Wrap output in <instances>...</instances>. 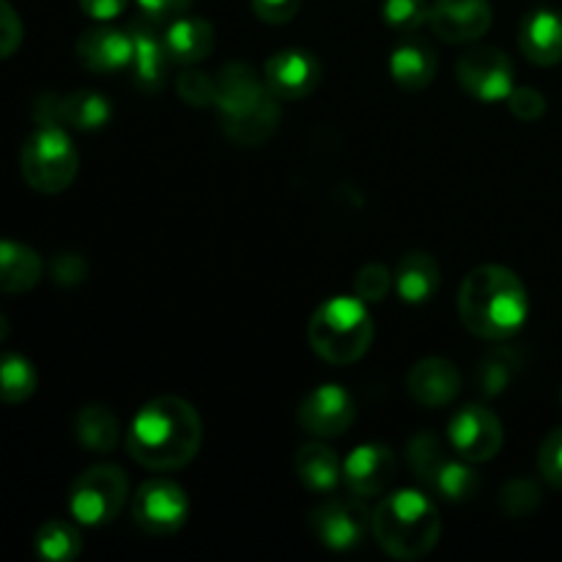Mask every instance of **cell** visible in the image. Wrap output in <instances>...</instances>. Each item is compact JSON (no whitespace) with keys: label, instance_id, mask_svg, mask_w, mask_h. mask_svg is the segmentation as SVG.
<instances>
[{"label":"cell","instance_id":"6da1fadb","mask_svg":"<svg viewBox=\"0 0 562 562\" xmlns=\"http://www.w3.org/2000/svg\"><path fill=\"white\" fill-rule=\"evenodd\" d=\"M201 437L203 426L195 406L179 395H159L135 415L126 434V450L146 470L173 472L195 459Z\"/></svg>","mask_w":562,"mask_h":562},{"label":"cell","instance_id":"7a4b0ae2","mask_svg":"<svg viewBox=\"0 0 562 562\" xmlns=\"http://www.w3.org/2000/svg\"><path fill=\"white\" fill-rule=\"evenodd\" d=\"M527 313V289L510 269L486 263L472 269L461 283L459 316L477 338L505 344L525 327Z\"/></svg>","mask_w":562,"mask_h":562},{"label":"cell","instance_id":"3957f363","mask_svg":"<svg viewBox=\"0 0 562 562\" xmlns=\"http://www.w3.org/2000/svg\"><path fill=\"white\" fill-rule=\"evenodd\" d=\"M220 126L236 146H258L274 132L280 119L278 97L247 64H225L217 71Z\"/></svg>","mask_w":562,"mask_h":562},{"label":"cell","instance_id":"277c9868","mask_svg":"<svg viewBox=\"0 0 562 562\" xmlns=\"http://www.w3.org/2000/svg\"><path fill=\"white\" fill-rule=\"evenodd\" d=\"M371 532L379 549L393 560H420L437 547L442 521L428 494L401 488L373 508Z\"/></svg>","mask_w":562,"mask_h":562},{"label":"cell","instance_id":"5b68a950","mask_svg":"<svg viewBox=\"0 0 562 562\" xmlns=\"http://www.w3.org/2000/svg\"><path fill=\"white\" fill-rule=\"evenodd\" d=\"M311 349L329 366L362 360L373 340V318L360 296H333L307 322Z\"/></svg>","mask_w":562,"mask_h":562},{"label":"cell","instance_id":"8992f818","mask_svg":"<svg viewBox=\"0 0 562 562\" xmlns=\"http://www.w3.org/2000/svg\"><path fill=\"white\" fill-rule=\"evenodd\" d=\"M77 168H80V154L64 126H38L22 146V176L33 190L44 195H58L69 190Z\"/></svg>","mask_w":562,"mask_h":562},{"label":"cell","instance_id":"52a82bcc","mask_svg":"<svg viewBox=\"0 0 562 562\" xmlns=\"http://www.w3.org/2000/svg\"><path fill=\"white\" fill-rule=\"evenodd\" d=\"M130 481L115 464H93L69 488V514L86 527H104L124 510Z\"/></svg>","mask_w":562,"mask_h":562},{"label":"cell","instance_id":"ba28073f","mask_svg":"<svg viewBox=\"0 0 562 562\" xmlns=\"http://www.w3.org/2000/svg\"><path fill=\"white\" fill-rule=\"evenodd\" d=\"M190 499L179 483L168 477H151L132 497V519L146 536L168 538L184 527Z\"/></svg>","mask_w":562,"mask_h":562},{"label":"cell","instance_id":"9c48e42d","mask_svg":"<svg viewBox=\"0 0 562 562\" xmlns=\"http://www.w3.org/2000/svg\"><path fill=\"white\" fill-rule=\"evenodd\" d=\"M33 119L38 126H64V130L97 132L113 119V104L104 93L71 91V93H42L33 102Z\"/></svg>","mask_w":562,"mask_h":562},{"label":"cell","instance_id":"30bf717a","mask_svg":"<svg viewBox=\"0 0 562 562\" xmlns=\"http://www.w3.org/2000/svg\"><path fill=\"white\" fill-rule=\"evenodd\" d=\"M307 525L327 549L349 552L360 547L371 532V514L360 503V497H329L307 514Z\"/></svg>","mask_w":562,"mask_h":562},{"label":"cell","instance_id":"8fae6325","mask_svg":"<svg viewBox=\"0 0 562 562\" xmlns=\"http://www.w3.org/2000/svg\"><path fill=\"white\" fill-rule=\"evenodd\" d=\"M456 77L477 102H503L514 91V64L497 47L467 49L456 64Z\"/></svg>","mask_w":562,"mask_h":562},{"label":"cell","instance_id":"7c38bea8","mask_svg":"<svg viewBox=\"0 0 562 562\" xmlns=\"http://www.w3.org/2000/svg\"><path fill=\"white\" fill-rule=\"evenodd\" d=\"M450 448L459 453V459L470 461V464H483L492 461L499 453L505 442V431L499 417L486 406H464L456 412L448 428Z\"/></svg>","mask_w":562,"mask_h":562},{"label":"cell","instance_id":"4fadbf2b","mask_svg":"<svg viewBox=\"0 0 562 562\" xmlns=\"http://www.w3.org/2000/svg\"><path fill=\"white\" fill-rule=\"evenodd\" d=\"M355 398L340 384H318L302 398L300 412H296L300 426L316 439L344 437L355 426Z\"/></svg>","mask_w":562,"mask_h":562},{"label":"cell","instance_id":"5bb4252c","mask_svg":"<svg viewBox=\"0 0 562 562\" xmlns=\"http://www.w3.org/2000/svg\"><path fill=\"white\" fill-rule=\"evenodd\" d=\"M263 82L269 91L285 102L311 97L322 82V64L307 49H280L263 66Z\"/></svg>","mask_w":562,"mask_h":562},{"label":"cell","instance_id":"9a60e30c","mask_svg":"<svg viewBox=\"0 0 562 562\" xmlns=\"http://www.w3.org/2000/svg\"><path fill=\"white\" fill-rule=\"evenodd\" d=\"M428 22L442 42H475L492 27V5L488 0H437Z\"/></svg>","mask_w":562,"mask_h":562},{"label":"cell","instance_id":"2e32d148","mask_svg":"<svg viewBox=\"0 0 562 562\" xmlns=\"http://www.w3.org/2000/svg\"><path fill=\"white\" fill-rule=\"evenodd\" d=\"M395 477L393 450L379 442L357 445L344 461V481L355 497H379Z\"/></svg>","mask_w":562,"mask_h":562},{"label":"cell","instance_id":"e0dca14e","mask_svg":"<svg viewBox=\"0 0 562 562\" xmlns=\"http://www.w3.org/2000/svg\"><path fill=\"white\" fill-rule=\"evenodd\" d=\"M154 25L157 22L151 20H135L130 25L132 71H135V82L143 91H159L168 80L170 64H173L165 36H159Z\"/></svg>","mask_w":562,"mask_h":562},{"label":"cell","instance_id":"ac0fdd59","mask_svg":"<svg viewBox=\"0 0 562 562\" xmlns=\"http://www.w3.org/2000/svg\"><path fill=\"white\" fill-rule=\"evenodd\" d=\"M406 390L426 409H442L461 393L459 368L442 357H426L406 376Z\"/></svg>","mask_w":562,"mask_h":562},{"label":"cell","instance_id":"d6986e66","mask_svg":"<svg viewBox=\"0 0 562 562\" xmlns=\"http://www.w3.org/2000/svg\"><path fill=\"white\" fill-rule=\"evenodd\" d=\"M80 64L91 71H119L132 66V36L130 31L99 25L80 33L75 44Z\"/></svg>","mask_w":562,"mask_h":562},{"label":"cell","instance_id":"ffe728a7","mask_svg":"<svg viewBox=\"0 0 562 562\" xmlns=\"http://www.w3.org/2000/svg\"><path fill=\"white\" fill-rule=\"evenodd\" d=\"M519 47L536 66H558L562 60V11H530L519 25Z\"/></svg>","mask_w":562,"mask_h":562},{"label":"cell","instance_id":"44dd1931","mask_svg":"<svg viewBox=\"0 0 562 562\" xmlns=\"http://www.w3.org/2000/svg\"><path fill=\"white\" fill-rule=\"evenodd\" d=\"M165 44L173 64L190 66L212 55L217 36H214V27L201 16H179L165 27Z\"/></svg>","mask_w":562,"mask_h":562},{"label":"cell","instance_id":"7402d4cb","mask_svg":"<svg viewBox=\"0 0 562 562\" xmlns=\"http://www.w3.org/2000/svg\"><path fill=\"white\" fill-rule=\"evenodd\" d=\"M437 53L426 42L404 38L390 53V75L404 91H423L437 77Z\"/></svg>","mask_w":562,"mask_h":562},{"label":"cell","instance_id":"603a6c76","mask_svg":"<svg viewBox=\"0 0 562 562\" xmlns=\"http://www.w3.org/2000/svg\"><path fill=\"white\" fill-rule=\"evenodd\" d=\"M395 291L406 305H423L439 291V263L431 252L412 250L395 267Z\"/></svg>","mask_w":562,"mask_h":562},{"label":"cell","instance_id":"cb8c5ba5","mask_svg":"<svg viewBox=\"0 0 562 562\" xmlns=\"http://www.w3.org/2000/svg\"><path fill=\"white\" fill-rule=\"evenodd\" d=\"M44 274V261L22 241L0 239V294H25L36 289Z\"/></svg>","mask_w":562,"mask_h":562},{"label":"cell","instance_id":"d4e9b609","mask_svg":"<svg viewBox=\"0 0 562 562\" xmlns=\"http://www.w3.org/2000/svg\"><path fill=\"white\" fill-rule=\"evenodd\" d=\"M294 470H296V477L302 481V486H307L316 494L333 492V488L338 486L340 475H344L335 450L322 442L302 445V448L296 450Z\"/></svg>","mask_w":562,"mask_h":562},{"label":"cell","instance_id":"484cf974","mask_svg":"<svg viewBox=\"0 0 562 562\" xmlns=\"http://www.w3.org/2000/svg\"><path fill=\"white\" fill-rule=\"evenodd\" d=\"M119 420H115V415L108 406L88 404L77 412L75 437L80 442V448H86L88 453H113L115 445H119Z\"/></svg>","mask_w":562,"mask_h":562},{"label":"cell","instance_id":"4316f807","mask_svg":"<svg viewBox=\"0 0 562 562\" xmlns=\"http://www.w3.org/2000/svg\"><path fill=\"white\" fill-rule=\"evenodd\" d=\"M36 554L47 562H71L82 552V538L75 525L64 519L44 521L33 538Z\"/></svg>","mask_w":562,"mask_h":562},{"label":"cell","instance_id":"83f0119b","mask_svg":"<svg viewBox=\"0 0 562 562\" xmlns=\"http://www.w3.org/2000/svg\"><path fill=\"white\" fill-rule=\"evenodd\" d=\"M516 373H519V355L508 346H497V349L486 351V357L477 362L475 384L483 395L494 398V395H503L510 387Z\"/></svg>","mask_w":562,"mask_h":562},{"label":"cell","instance_id":"f1b7e54d","mask_svg":"<svg viewBox=\"0 0 562 562\" xmlns=\"http://www.w3.org/2000/svg\"><path fill=\"white\" fill-rule=\"evenodd\" d=\"M434 492L439 494L448 503H470L477 492L483 488L481 475L470 467V461H456V459H445V464L439 467L434 481L428 483Z\"/></svg>","mask_w":562,"mask_h":562},{"label":"cell","instance_id":"f546056e","mask_svg":"<svg viewBox=\"0 0 562 562\" xmlns=\"http://www.w3.org/2000/svg\"><path fill=\"white\" fill-rule=\"evenodd\" d=\"M36 387L38 376L31 360L14 351L0 355V401L3 404H22L36 393Z\"/></svg>","mask_w":562,"mask_h":562},{"label":"cell","instance_id":"4dcf8cb0","mask_svg":"<svg viewBox=\"0 0 562 562\" xmlns=\"http://www.w3.org/2000/svg\"><path fill=\"white\" fill-rule=\"evenodd\" d=\"M406 459H409L412 472L417 475L420 483H431L434 475H437L439 467L448 459V450H445V442L434 431H420L409 439L406 445Z\"/></svg>","mask_w":562,"mask_h":562},{"label":"cell","instance_id":"1f68e13d","mask_svg":"<svg viewBox=\"0 0 562 562\" xmlns=\"http://www.w3.org/2000/svg\"><path fill=\"white\" fill-rule=\"evenodd\" d=\"M541 486L532 477H510L503 486V492H499V508L510 519H527V516H532L541 508Z\"/></svg>","mask_w":562,"mask_h":562},{"label":"cell","instance_id":"d6a6232c","mask_svg":"<svg viewBox=\"0 0 562 562\" xmlns=\"http://www.w3.org/2000/svg\"><path fill=\"white\" fill-rule=\"evenodd\" d=\"M382 14L387 27L404 33V36H412L428 22L431 5H428V0H384Z\"/></svg>","mask_w":562,"mask_h":562},{"label":"cell","instance_id":"836d02e7","mask_svg":"<svg viewBox=\"0 0 562 562\" xmlns=\"http://www.w3.org/2000/svg\"><path fill=\"white\" fill-rule=\"evenodd\" d=\"M176 93L190 108H214V102H217V80L206 71L187 69L176 80Z\"/></svg>","mask_w":562,"mask_h":562},{"label":"cell","instance_id":"e575fe53","mask_svg":"<svg viewBox=\"0 0 562 562\" xmlns=\"http://www.w3.org/2000/svg\"><path fill=\"white\" fill-rule=\"evenodd\" d=\"M395 285V274L390 272L384 263H366L360 272L355 274V294L368 305L387 300V294Z\"/></svg>","mask_w":562,"mask_h":562},{"label":"cell","instance_id":"d590c367","mask_svg":"<svg viewBox=\"0 0 562 562\" xmlns=\"http://www.w3.org/2000/svg\"><path fill=\"white\" fill-rule=\"evenodd\" d=\"M538 472L549 486L562 488V426L554 428L538 450Z\"/></svg>","mask_w":562,"mask_h":562},{"label":"cell","instance_id":"8d00e7d4","mask_svg":"<svg viewBox=\"0 0 562 562\" xmlns=\"http://www.w3.org/2000/svg\"><path fill=\"white\" fill-rule=\"evenodd\" d=\"M505 102H508L510 113L519 121H538L547 113V97L541 91H536V88H514Z\"/></svg>","mask_w":562,"mask_h":562},{"label":"cell","instance_id":"74e56055","mask_svg":"<svg viewBox=\"0 0 562 562\" xmlns=\"http://www.w3.org/2000/svg\"><path fill=\"white\" fill-rule=\"evenodd\" d=\"M49 274L58 285L71 289V285H80L88 278V263L86 258L77 256V252H58L49 263Z\"/></svg>","mask_w":562,"mask_h":562},{"label":"cell","instance_id":"f35d334b","mask_svg":"<svg viewBox=\"0 0 562 562\" xmlns=\"http://www.w3.org/2000/svg\"><path fill=\"white\" fill-rule=\"evenodd\" d=\"M22 44V20L9 0H0V60L11 58Z\"/></svg>","mask_w":562,"mask_h":562},{"label":"cell","instance_id":"ab89813d","mask_svg":"<svg viewBox=\"0 0 562 562\" xmlns=\"http://www.w3.org/2000/svg\"><path fill=\"white\" fill-rule=\"evenodd\" d=\"M302 0H252V11L267 25H285L296 16Z\"/></svg>","mask_w":562,"mask_h":562},{"label":"cell","instance_id":"60d3db41","mask_svg":"<svg viewBox=\"0 0 562 562\" xmlns=\"http://www.w3.org/2000/svg\"><path fill=\"white\" fill-rule=\"evenodd\" d=\"M143 16L151 22H173L179 16L187 14V9L192 5V0H137Z\"/></svg>","mask_w":562,"mask_h":562},{"label":"cell","instance_id":"b9f144b4","mask_svg":"<svg viewBox=\"0 0 562 562\" xmlns=\"http://www.w3.org/2000/svg\"><path fill=\"white\" fill-rule=\"evenodd\" d=\"M126 3H130V0H80V9L86 11L91 20L110 22L115 20V16L124 14Z\"/></svg>","mask_w":562,"mask_h":562},{"label":"cell","instance_id":"7bdbcfd3","mask_svg":"<svg viewBox=\"0 0 562 562\" xmlns=\"http://www.w3.org/2000/svg\"><path fill=\"white\" fill-rule=\"evenodd\" d=\"M11 335V327H9V318L3 316V313H0V344H3L5 338H9Z\"/></svg>","mask_w":562,"mask_h":562},{"label":"cell","instance_id":"ee69618b","mask_svg":"<svg viewBox=\"0 0 562 562\" xmlns=\"http://www.w3.org/2000/svg\"><path fill=\"white\" fill-rule=\"evenodd\" d=\"M560 404H562V387H560Z\"/></svg>","mask_w":562,"mask_h":562}]
</instances>
